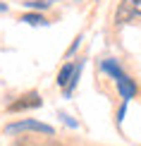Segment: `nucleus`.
Instances as JSON below:
<instances>
[{
    "label": "nucleus",
    "instance_id": "obj_1",
    "mask_svg": "<svg viewBox=\"0 0 141 146\" xmlns=\"http://www.w3.org/2000/svg\"><path fill=\"white\" fill-rule=\"evenodd\" d=\"M136 17H141V0H122L120 7H117V15H115L117 24L132 22Z\"/></svg>",
    "mask_w": 141,
    "mask_h": 146
},
{
    "label": "nucleus",
    "instance_id": "obj_2",
    "mask_svg": "<svg viewBox=\"0 0 141 146\" xmlns=\"http://www.w3.org/2000/svg\"><path fill=\"white\" fill-rule=\"evenodd\" d=\"M38 132V134H55V129L50 125H43V122H36V120H22V122H12L7 125V132L12 134V132Z\"/></svg>",
    "mask_w": 141,
    "mask_h": 146
},
{
    "label": "nucleus",
    "instance_id": "obj_3",
    "mask_svg": "<svg viewBox=\"0 0 141 146\" xmlns=\"http://www.w3.org/2000/svg\"><path fill=\"white\" fill-rule=\"evenodd\" d=\"M41 106V96L36 94V91H31L29 96H22L19 101H15L10 106V113H17V110H24V108H38Z\"/></svg>",
    "mask_w": 141,
    "mask_h": 146
},
{
    "label": "nucleus",
    "instance_id": "obj_4",
    "mask_svg": "<svg viewBox=\"0 0 141 146\" xmlns=\"http://www.w3.org/2000/svg\"><path fill=\"white\" fill-rule=\"evenodd\" d=\"M117 91H120V96L124 101H129V98H134V94H136V84H134L127 74H122L117 79Z\"/></svg>",
    "mask_w": 141,
    "mask_h": 146
},
{
    "label": "nucleus",
    "instance_id": "obj_5",
    "mask_svg": "<svg viewBox=\"0 0 141 146\" xmlns=\"http://www.w3.org/2000/svg\"><path fill=\"white\" fill-rule=\"evenodd\" d=\"M74 70H77V65H65L62 70H60V74H58V84L62 89L70 86V82H72V77H74Z\"/></svg>",
    "mask_w": 141,
    "mask_h": 146
},
{
    "label": "nucleus",
    "instance_id": "obj_6",
    "mask_svg": "<svg viewBox=\"0 0 141 146\" xmlns=\"http://www.w3.org/2000/svg\"><path fill=\"white\" fill-rule=\"evenodd\" d=\"M101 70H103V72H108V74H113L115 79H120L122 74H124V72L120 70V65L115 62V60H103V62H101Z\"/></svg>",
    "mask_w": 141,
    "mask_h": 146
},
{
    "label": "nucleus",
    "instance_id": "obj_7",
    "mask_svg": "<svg viewBox=\"0 0 141 146\" xmlns=\"http://www.w3.org/2000/svg\"><path fill=\"white\" fill-rule=\"evenodd\" d=\"M17 146H62V144H58V141H50V139H43V141H38V139H22Z\"/></svg>",
    "mask_w": 141,
    "mask_h": 146
},
{
    "label": "nucleus",
    "instance_id": "obj_8",
    "mask_svg": "<svg viewBox=\"0 0 141 146\" xmlns=\"http://www.w3.org/2000/svg\"><path fill=\"white\" fill-rule=\"evenodd\" d=\"M22 22H24V24H31V27H46V24H48L41 15H24Z\"/></svg>",
    "mask_w": 141,
    "mask_h": 146
},
{
    "label": "nucleus",
    "instance_id": "obj_9",
    "mask_svg": "<svg viewBox=\"0 0 141 146\" xmlns=\"http://www.w3.org/2000/svg\"><path fill=\"white\" fill-rule=\"evenodd\" d=\"M24 5H26V7H38V10H43V7H48L50 3H48V0H26Z\"/></svg>",
    "mask_w": 141,
    "mask_h": 146
},
{
    "label": "nucleus",
    "instance_id": "obj_10",
    "mask_svg": "<svg viewBox=\"0 0 141 146\" xmlns=\"http://www.w3.org/2000/svg\"><path fill=\"white\" fill-rule=\"evenodd\" d=\"M5 10H7V5H3V3H0V12H5Z\"/></svg>",
    "mask_w": 141,
    "mask_h": 146
}]
</instances>
